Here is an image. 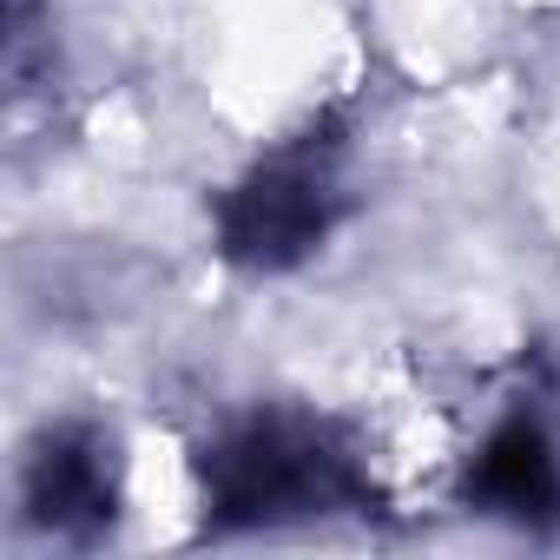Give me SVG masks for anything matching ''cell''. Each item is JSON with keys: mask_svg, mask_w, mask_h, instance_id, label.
<instances>
[{"mask_svg": "<svg viewBox=\"0 0 560 560\" xmlns=\"http://www.w3.org/2000/svg\"><path fill=\"white\" fill-rule=\"evenodd\" d=\"M205 501L211 527H270L357 508L363 475L324 429L291 416H257L205 455Z\"/></svg>", "mask_w": 560, "mask_h": 560, "instance_id": "obj_1", "label": "cell"}, {"mask_svg": "<svg viewBox=\"0 0 560 560\" xmlns=\"http://www.w3.org/2000/svg\"><path fill=\"white\" fill-rule=\"evenodd\" d=\"M337 218V152L330 139H304L257 165L218 211L224 257L244 270H284L317 250Z\"/></svg>", "mask_w": 560, "mask_h": 560, "instance_id": "obj_2", "label": "cell"}, {"mask_svg": "<svg viewBox=\"0 0 560 560\" xmlns=\"http://www.w3.org/2000/svg\"><path fill=\"white\" fill-rule=\"evenodd\" d=\"M113 442L100 429H54L27 462V514L54 534H100L113 521Z\"/></svg>", "mask_w": 560, "mask_h": 560, "instance_id": "obj_3", "label": "cell"}, {"mask_svg": "<svg viewBox=\"0 0 560 560\" xmlns=\"http://www.w3.org/2000/svg\"><path fill=\"white\" fill-rule=\"evenodd\" d=\"M468 501L508 521H560V448L534 416H508L468 462Z\"/></svg>", "mask_w": 560, "mask_h": 560, "instance_id": "obj_4", "label": "cell"}]
</instances>
